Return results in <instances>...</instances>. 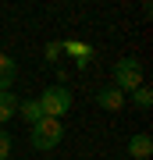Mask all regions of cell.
Segmentation results:
<instances>
[{
  "label": "cell",
  "instance_id": "6da1fadb",
  "mask_svg": "<svg viewBox=\"0 0 153 160\" xmlns=\"http://www.w3.org/2000/svg\"><path fill=\"white\" fill-rule=\"evenodd\" d=\"M36 103H39L43 118H57V121H61V114L71 110V92H68V86H46L43 96L36 100Z\"/></svg>",
  "mask_w": 153,
  "mask_h": 160
},
{
  "label": "cell",
  "instance_id": "7a4b0ae2",
  "mask_svg": "<svg viewBox=\"0 0 153 160\" xmlns=\"http://www.w3.org/2000/svg\"><path fill=\"white\" fill-rule=\"evenodd\" d=\"M28 139H32V146L39 149V153H43V149H54V146L64 139V125H61L57 118H43V121H36V125H32Z\"/></svg>",
  "mask_w": 153,
  "mask_h": 160
},
{
  "label": "cell",
  "instance_id": "3957f363",
  "mask_svg": "<svg viewBox=\"0 0 153 160\" xmlns=\"http://www.w3.org/2000/svg\"><path fill=\"white\" fill-rule=\"evenodd\" d=\"M142 86V64L135 57H121L114 64V89L118 92H135Z\"/></svg>",
  "mask_w": 153,
  "mask_h": 160
},
{
  "label": "cell",
  "instance_id": "277c9868",
  "mask_svg": "<svg viewBox=\"0 0 153 160\" xmlns=\"http://www.w3.org/2000/svg\"><path fill=\"white\" fill-rule=\"evenodd\" d=\"M125 149H128V157H132V160H150V153H153V139L146 135V132H139V135H132V139H128V146H125Z\"/></svg>",
  "mask_w": 153,
  "mask_h": 160
},
{
  "label": "cell",
  "instance_id": "5b68a950",
  "mask_svg": "<svg viewBox=\"0 0 153 160\" xmlns=\"http://www.w3.org/2000/svg\"><path fill=\"white\" fill-rule=\"evenodd\" d=\"M96 103H100L103 110H121V107H125V92H118L114 86H107V89L96 92Z\"/></svg>",
  "mask_w": 153,
  "mask_h": 160
},
{
  "label": "cell",
  "instance_id": "8992f818",
  "mask_svg": "<svg viewBox=\"0 0 153 160\" xmlns=\"http://www.w3.org/2000/svg\"><path fill=\"white\" fill-rule=\"evenodd\" d=\"M14 78H18V64L7 53H0V92H7V86H14Z\"/></svg>",
  "mask_w": 153,
  "mask_h": 160
},
{
  "label": "cell",
  "instance_id": "52a82bcc",
  "mask_svg": "<svg viewBox=\"0 0 153 160\" xmlns=\"http://www.w3.org/2000/svg\"><path fill=\"white\" fill-rule=\"evenodd\" d=\"M61 50H64V53H71L79 68H85V64H89V57H93V50H89L85 43H61Z\"/></svg>",
  "mask_w": 153,
  "mask_h": 160
},
{
  "label": "cell",
  "instance_id": "ba28073f",
  "mask_svg": "<svg viewBox=\"0 0 153 160\" xmlns=\"http://www.w3.org/2000/svg\"><path fill=\"white\" fill-rule=\"evenodd\" d=\"M14 114H18V96L7 89V92H0V125H4V121H11Z\"/></svg>",
  "mask_w": 153,
  "mask_h": 160
},
{
  "label": "cell",
  "instance_id": "9c48e42d",
  "mask_svg": "<svg viewBox=\"0 0 153 160\" xmlns=\"http://www.w3.org/2000/svg\"><path fill=\"white\" fill-rule=\"evenodd\" d=\"M18 118L28 121V125H36V121H43V110H39L36 100H22V103H18Z\"/></svg>",
  "mask_w": 153,
  "mask_h": 160
},
{
  "label": "cell",
  "instance_id": "30bf717a",
  "mask_svg": "<svg viewBox=\"0 0 153 160\" xmlns=\"http://www.w3.org/2000/svg\"><path fill=\"white\" fill-rule=\"evenodd\" d=\"M132 103H135L139 110H150V107H153V92H150L146 86H139L135 92H132Z\"/></svg>",
  "mask_w": 153,
  "mask_h": 160
},
{
  "label": "cell",
  "instance_id": "8fae6325",
  "mask_svg": "<svg viewBox=\"0 0 153 160\" xmlns=\"http://www.w3.org/2000/svg\"><path fill=\"white\" fill-rule=\"evenodd\" d=\"M11 142H14V139L0 128V160H11Z\"/></svg>",
  "mask_w": 153,
  "mask_h": 160
},
{
  "label": "cell",
  "instance_id": "7c38bea8",
  "mask_svg": "<svg viewBox=\"0 0 153 160\" xmlns=\"http://www.w3.org/2000/svg\"><path fill=\"white\" fill-rule=\"evenodd\" d=\"M61 43H46V61H57V57H61Z\"/></svg>",
  "mask_w": 153,
  "mask_h": 160
}]
</instances>
